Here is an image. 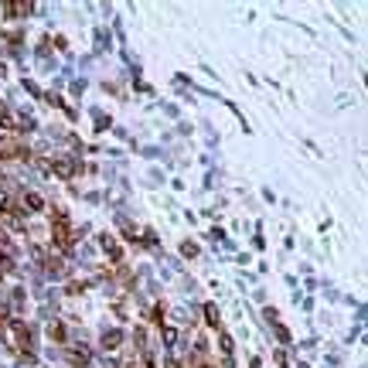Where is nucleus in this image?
Segmentation results:
<instances>
[{
  "label": "nucleus",
  "mask_w": 368,
  "mask_h": 368,
  "mask_svg": "<svg viewBox=\"0 0 368 368\" xmlns=\"http://www.w3.org/2000/svg\"><path fill=\"white\" fill-rule=\"evenodd\" d=\"M120 338H123L120 331H109V334H102V344H106V348H116V344H120Z\"/></svg>",
  "instance_id": "f257e3e1"
}]
</instances>
